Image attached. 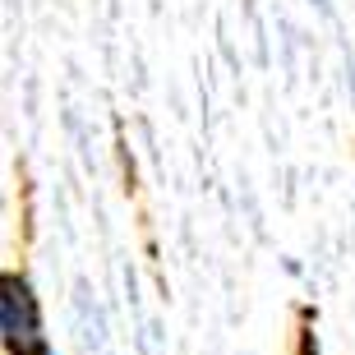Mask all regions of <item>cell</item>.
I'll return each mask as SVG.
<instances>
[{
    "mask_svg": "<svg viewBox=\"0 0 355 355\" xmlns=\"http://www.w3.org/2000/svg\"><path fill=\"white\" fill-rule=\"evenodd\" d=\"M0 342H5V355H37L46 346L37 291L19 272L0 277Z\"/></svg>",
    "mask_w": 355,
    "mask_h": 355,
    "instance_id": "obj_1",
    "label": "cell"
},
{
    "mask_svg": "<svg viewBox=\"0 0 355 355\" xmlns=\"http://www.w3.org/2000/svg\"><path fill=\"white\" fill-rule=\"evenodd\" d=\"M300 355H318V337H314V328H309V323L300 328Z\"/></svg>",
    "mask_w": 355,
    "mask_h": 355,
    "instance_id": "obj_2",
    "label": "cell"
},
{
    "mask_svg": "<svg viewBox=\"0 0 355 355\" xmlns=\"http://www.w3.org/2000/svg\"><path fill=\"white\" fill-rule=\"evenodd\" d=\"M37 355H55V351H51V346H42V351H37Z\"/></svg>",
    "mask_w": 355,
    "mask_h": 355,
    "instance_id": "obj_3",
    "label": "cell"
}]
</instances>
